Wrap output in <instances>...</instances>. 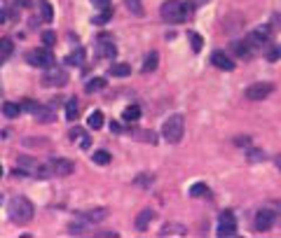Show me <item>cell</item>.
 <instances>
[{"mask_svg":"<svg viewBox=\"0 0 281 238\" xmlns=\"http://www.w3.org/2000/svg\"><path fill=\"white\" fill-rule=\"evenodd\" d=\"M190 12H192V5L181 0H164L160 7V16L166 24H181L190 16Z\"/></svg>","mask_w":281,"mask_h":238,"instance_id":"6da1fadb","label":"cell"},{"mask_svg":"<svg viewBox=\"0 0 281 238\" xmlns=\"http://www.w3.org/2000/svg\"><path fill=\"white\" fill-rule=\"evenodd\" d=\"M33 203L28 201L26 196H14L10 198V206H7V215H10V220H12L14 224H28L31 220H33Z\"/></svg>","mask_w":281,"mask_h":238,"instance_id":"7a4b0ae2","label":"cell"},{"mask_svg":"<svg viewBox=\"0 0 281 238\" xmlns=\"http://www.w3.org/2000/svg\"><path fill=\"white\" fill-rule=\"evenodd\" d=\"M183 133H185V119H183V115H171L164 121V126H162V138L166 143H171V145L183 138Z\"/></svg>","mask_w":281,"mask_h":238,"instance_id":"3957f363","label":"cell"},{"mask_svg":"<svg viewBox=\"0 0 281 238\" xmlns=\"http://www.w3.org/2000/svg\"><path fill=\"white\" fill-rule=\"evenodd\" d=\"M73 171H75V164H73V161H68V159H52L50 166H40L38 178H50V175L66 178V175H73Z\"/></svg>","mask_w":281,"mask_h":238,"instance_id":"277c9868","label":"cell"},{"mask_svg":"<svg viewBox=\"0 0 281 238\" xmlns=\"http://www.w3.org/2000/svg\"><path fill=\"white\" fill-rule=\"evenodd\" d=\"M26 63L33 68H52L54 66V54L50 49H31L26 52Z\"/></svg>","mask_w":281,"mask_h":238,"instance_id":"5b68a950","label":"cell"},{"mask_svg":"<svg viewBox=\"0 0 281 238\" xmlns=\"http://www.w3.org/2000/svg\"><path fill=\"white\" fill-rule=\"evenodd\" d=\"M220 238H230L237 236V217L232 210H223L220 217H218V231H215Z\"/></svg>","mask_w":281,"mask_h":238,"instance_id":"8992f818","label":"cell"},{"mask_svg":"<svg viewBox=\"0 0 281 238\" xmlns=\"http://www.w3.org/2000/svg\"><path fill=\"white\" fill-rule=\"evenodd\" d=\"M66 82H68V73L64 68H54V66L47 68L40 79L42 87H66Z\"/></svg>","mask_w":281,"mask_h":238,"instance_id":"52a82bcc","label":"cell"},{"mask_svg":"<svg viewBox=\"0 0 281 238\" xmlns=\"http://www.w3.org/2000/svg\"><path fill=\"white\" fill-rule=\"evenodd\" d=\"M274 91V84L272 82H255V84H251L248 89H246V98L248 101H265L269 93Z\"/></svg>","mask_w":281,"mask_h":238,"instance_id":"ba28073f","label":"cell"},{"mask_svg":"<svg viewBox=\"0 0 281 238\" xmlns=\"http://www.w3.org/2000/svg\"><path fill=\"white\" fill-rule=\"evenodd\" d=\"M267 40H269V26H258L255 30L248 33L246 42H248V47L253 49V47H263V45H267Z\"/></svg>","mask_w":281,"mask_h":238,"instance_id":"9c48e42d","label":"cell"},{"mask_svg":"<svg viewBox=\"0 0 281 238\" xmlns=\"http://www.w3.org/2000/svg\"><path fill=\"white\" fill-rule=\"evenodd\" d=\"M211 63H214L215 68H220V70H234V66H237L234 59H232L228 52H223V49L211 54Z\"/></svg>","mask_w":281,"mask_h":238,"instance_id":"30bf717a","label":"cell"},{"mask_svg":"<svg viewBox=\"0 0 281 238\" xmlns=\"http://www.w3.org/2000/svg\"><path fill=\"white\" fill-rule=\"evenodd\" d=\"M255 231H269L274 224V212L272 210H258L255 212Z\"/></svg>","mask_w":281,"mask_h":238,"instance_id":"8fae6325","label":"cell"},{"mask_svg":"<svg viewBox=\"0 0 281 238\" xmlns=\"http://www.w3.org/2000/svg\"><path fill=\"white\" fill-rule=\"evenodd\" d=\"M96 54H99V59H115V54H117V47L110 42V40H99V45H96Z\"/></svg>","mask_w":281,"mask_h":238,"instance_id":"7c38bea8","label":"cell"},{"mask_svg":"<svg viewBox=\"0 0 281 238\" xmlns=\"http://www.w3.org/2000/svg\"><path fill=\"white\" fill-rule=\"evenodd\" d=\"M106 217H108V210H106V208H94V210L80 212V220L89 222V224H96V222H101V220H106Z\"/></svg>","mask_w":281,"mask_h":238,"instance_id":"4fadbf2b","label":"cell"},{"mask_svg":"<svg viewBox=\"0 0 281 238\" xmlns=\"http://www.w3.org/2000/svg\"><path fill=\"white\" fill-rule=\"evenodd\" d=\"M185 234H187L185 224H178V222H169V224L162 226L160 231V236H185Z\"/></svg>","mask_w":281,"mask_h":238,"instance_id":"5bb4252c","label":"cell"},{"mask_svg":"<svg viewBox=\"0 0 281 238\" xmlns=\"http://www.w3.org/2000/svg\"><path fill=\"white\" fill-rule=\"evenodd\" d=\"M230 49L234 52V56H239V59H248V54H251V47H248L246 40H234V42L230 45Z\"/></svg>","mask_w":281,"mask_h":238,"instance_id":"9a60e30c","label":"cell"},{"mask_svg":"<svg viewBox=\"0 0 281 238\" xmlns=\"http://www.w3.org/2000/svg\"><path fill=\"white\" fill-rule=\"evenodd\" d=\"M12 52H14V45H12V40L10 38H0V66L12 56Z\"/></svg>","mask_w":281,"mask_h":238,"instance_id":"2e32d148","label":"cell"},{"mask_svg":"<svg viewBox=\"0 0 281 238\" xmlns=\"http://www.w3.org/2000/svg\"><path fill=\"white\" fill-rule=\"evenodd\" d=\"M78 117H80V103H78V98H68L66 101V119L68 121H75Z\"/></svg>","mask_w":281,"mask_h":238,"instance_id":"e0dca14e","label":"cell"},{"mask_svg":"<svg viewBox=\"0 0 281 238\" xmlns=\"http://www.w3.org/2000/svg\"><path fill=\"white\" fill-rule=\"evenodd\" d=\"M103 121H106V117H103V112L101 110H94L92 115H89V129L92 131H99V129H103Z\"/></svg>","mask_w":281,"mask_h":238,"instance_id":"ac0fdd59","label":"cell"},{"mask_svg":"<svg viewBox=\"0 0 281 238\" xmlns=\"http://www.w3.org/2000/svg\"><path fill=\"white\" fill-rule=\"evenodd\" d=\"M84 63V49H75L66 56V66H73V68H80Z\"/></svg>","mask_w":281,"mask_h":238,"instance_id":"d6986e66","label":"cell"},{"mask_svg":"<svg viewBox=\"0 0 281 238\" xmlns=\"http://www.w3.org/2000/svg\"><path fill=\"white\" fill-rule=\"evenodd\" d=\"M122 119H127V121H138V119H141V105H127L122 110Z\"/></svg>","mask_w":281,"mask_h":238,"instance_id":"ffe728a7","label":"cell"},{"mask_svg":"<svg viewBox=\"0 0 281 238\" xmlns=\"http://www.w3.org/2000/svg\"><path fill=\"white\" fill-rule=\"evenodd\" d=\"M152 217H155V212H152V210H143L138 217H136V229H138V231H146Z\"/></svg>","mask_w":281,"mask_h":238,"instance_id":"44dd1931","label":"cell"},{"mask_svg":"<svg viewBox=\"0 0 281 238\" xmlns=\"http://www.w3.org/2000/svg\"><path fill=\"white\" fill-rule=\"evenodd\" d=\"M2 115L7 119H17L19 115H21V105H17V103H2Z\"/></svg>","mask_w":281,"mask_h":238,"instance_id":"7402d4cb","label":"cell"},{"mask_svg":"<svg viewBox=\"0 0 281 238\" xmlns=\"http://www.w3.org/2000/svg\"><path fill=\"white\" fill-rule=\"evenodd\" d=\"M129 73H132V66H129V63H113V66H110V75H113V77H127Z\"/></svg>","mask_w":281,"mask_h":238,"instance_id":"603a6c76","label":"cell"},{"mask_svg":"<svg viewBox=\"0 0 281 238\" xmlns=\"http://www.w3.org/2000/svg\"><path fill=\"white\" fill-rule=\"evenodd\" d=\"M106 87V79L103 77H92L87 84H84V91L87 93H96V91H101Z\"/></svg>","mask_w":281,"mask_h":238,"instance_id":"cb8c5ba5","label":"cell"},{"mask_svg":"<svg viewBox=\"0 0 281 238\" xmlns=\"http://www.w3.org/2000/svg\"><path fill=\"white\" fill-rule=\"evenodd\" d=\"M38 7H40V16H42V21H47V24H50V21L54 19V10H52V5H50L47 0H40V2H38Z\"/></svg>","mask_w":281,"mask_h":238,"instance_id":"d4e9b609","label":"cell"},{"mask_svg":"<svg viewBox=\"0 0 281 238\" xmlns=\"http://www.w3.org/2000/svg\"><path fill=\"white\" fill-rule=\"evenodd\" d=\"M92 161L96 166H108V164H110V152H106V149H96L92 154Z\"/></svg>","mask_w":281,"mask_h":238,"instance_id":"484cf974","label":"cell"},{"mask_svg":"<svg viewBox=\"0 0 281 238\" xmlns=\"http://www.w3.org/2000/svg\"><path fill=\"white\" fill-rule=\"evenodd\" d=\"M84 231H89V222H84V220H82V222H73V224L68 226V234H70V236H82Z\"/></svg>","mask_w":281,"mask_h":238,"instance_id":"4316f807","label":"cell"},{"mask_svg":"<svg viewBox=\"0 0 281 238\" xmlns=\"http://www.w3.org/2000/svg\"><path fill=\"white\" fill-rule=\"evenodd\" d=\"M187 40H190V47H192V52H201V47H204V38H201L199 33H187Z\"/></svg>","mask_w":281,"mask_h":238,"instance_id":"83f0119b","label":"cell"},{"mask_svg":"<svg viewBox=\"0 0 281 238\" xmlns=\"http://www.w3.org/2000/svg\"><path fill=\"white\" fill-rule=\"evenodd\" d=\"M35 119H38V121H42V124H45V121H54V112H52V107H38V110H35Z\"/></svg>","mask_w":281,"mask_h":238,"instance_id":"f1b7e54d","label":"cell"},{"mask_svg":"<svg viewBox=\"0 0 281 238\" xmlns=\"http://www.w3.org/2000/svg\"><path fill=\"white\" fill-rule=\"evenodd\" d=\"M157 63H160V54H157V52H150V54L146 56V66H143V70H146V73H152V70L157 68Z\"/></svg>","mask_w":281,"mask_h":238,"instance_id":"f546056e","label":"cell"},{"mask_svg":"<svg viewBox=\"0 0 281 238\" xmlns=\"http://www.w3.org/2000/svg\"><path fill=\"white\" fill-rule=\"evenodd\" d=\"M190 196H195V198L209 196V187L204 185V182H197V185H192V187H190Z\"/></svg>","mask_w":281,"mask_h":238,"instance_id":"4dcf8cb0","label":"cell"},{"mask_svg":"<svg viewBox=\"0 0 281 238\" xmlns=\"http://www.w3.org/2000/svg\"><path fill=\"white\" fill-rule=\"evenodd\" d=\"M132 135H134V140H146V143H152V145L157 143V140H155V133H150V131H138V129H134Z\"/></svg>","mask_w":281,"mask_h":238,"instance_id":"1f68e13d","label":"cell"},{"mask_svg":"<svg viewBox=\"0 0 281 238\" xmlns=\"http://www.w3.org/2000/svg\"><path fill=\"white\" fill-rule=\"evenodd\" d=\"M19 166L26 168V171H33V173L40 171V166L35 164V159H31V157H19Z\"/></svg>","mask_w":281,"mask_h":238,"instance_id":"d6a6232c","label":"cell"},{"mask_svg":"<svg viewBox=\"0 0 281 238\" xmlns=\"http://www.w3.org/2000/svg\"><path fill=\"white\" fill-rule=\"evenodd\" d=\"M110 16H113V7H108V10H101V14L92 19V24H94V26H101V24H106Z\"/></svg>","mask_w":281,"mask_h":238,"instance_id":"836d02e7","label":"cell"},{"mask_svg":"<svg viewBox=\"0 0 281 238\" xmlns=\"http://www.w3.org/2000/svg\"><path fill=\"white\" fill-rule=\"evenodd\" d=\"M248 164H260V161H265V152L263 149H248Z\"/></svg>","mask_w":281,"mask_h":238,"instance_id":"e575fe53","label":"cell"},{"mask_svg":"<svg viewBox=\"0 0 281 238\" xmlns=\"http://www.w3.org/2000/svg\"><path fill=\"white\" fill-rule=\"evenodd\" d=\"M42 42H45L47 47L56 45V33H54V30H45V33H42Z\"/></svg>","mask_w":281,"mask_h":238,"instance_id":"d590c367","label":"cell"},{"mask_svg":"<svg viewBox=\"0 0 281 238\" xmlns=\"http://www.w3.org/2000/svg\"><path fill=\"white\" fill-rule=\"evenodd\" d=\"M38 107H40V103H38V101H31V98L21 103V110H26V112H33V115H35V110H38Z\"/></svg>","mask_w":281,"mask_h":238,"instance_id":"8d00e7d4","label":"cell"},{"mask_svg":"<svg viewBox=\"0 0 281 238\" xmlns=\"http://www.w3.org/2000/svg\"><path fill=\"white\" fill-rule=\"evenodd\" d=\"M124 2H127L129 12H134V14H141V12H143V7H141V0H124Z\"/></svg>","mask_w":281,"mask_h":238,"instance_id":"74e56055","label":"cell"},{"mask_svg":"<svg viewBox=\"0 0 281 238\" xmlns=\"http://www.w3.org/2000/svg\"><path fill=\"white\" fill-rule=\"evenodd\" d=\"M265 59H267V61H277V59H281V47H272V49L265 54Z\"/></svg>","mask_w":281,"mask_h":238,"instance_id":"f35d334b","label":"cell"},{"mask_svg":"<svg viewBox=\"0 0 281 238\" xmlns=\"http://www.w3.org/2000/svg\"><path fill=\"white\" fill-rule=\"evenodd\" d=\"M92 5L99 10H108V7H113V0H92Z\"/></svg>","mask_w":281,"mask_h":238,"instance_id":"ab89813d","label":"cell"},{"mask_svg":"<svg viewBox=\"0 0 281 238\" xmlns=\"http://www.w3.org/2000/svg\"><path fill=\"white\" fill-rule=\"evenodd\" d=\"M234 143L241 147H246V145H251V138H248V135H239V138H234Z\"/></svg>","mask_w":281,"mask_h":238,"instance_id":"60d3db41","label":"cell"},{"mask_svg":"<svg viewBox=\"0 0 281 238\" xmlns=\"http://www.w3.org/2000/svg\"><path fill=\"white\" fill-rule=\"evenodd\" d=\"M152 182V175H148L146 173V178H136V185H150Z\"/></svg>","mask_w":281,"mask_h":238,"instance_id":"b9f144b4","label":"cell"},{"mask_svg":"<svg viewBox=\"0 0 281 238\" xmlns=\"http://www.w3.org/2000/svg\"><path fill=\"white\" fill-rule=\"evenodd\" d=\"M80 147H82V149H89V147H92V138H89V135H84V138L80 140Z\"/></svg>","mask_w":281,"mask_h":238,"instance_id":"7bdbcfd3","label":"cell"},{"mask_svg":"<svg viewBox=\"0 0 281 238\" xmlns=\"http://www.w3.org/2000/svg\"><path fill=\"white\" fill-rule=\"evenodd\" d=\"M80 135H84V131H82V129H73V131H70V140H78Z\"/></svg>","mask_w":281,"mask_h":238,"instance_id":"ee69618b","label":"cell"},{"mask_svg":"<svg viewBox=\"0 0 281 238\" xmlns=\"http://www.w3.org/2000/svg\"><path fill=\"white\" fill-rule=\"evenodd\" d=\"M96 236H99V238H103V236H106V238H117V234H115V231H99Z\"/></svg>","mask_w":281,"mask_h":238,"instance_id":"f6af8a7d","label":"cell"},{"mask_svg":"<svg viewBox=\"0 0 281 238\" xmlns=\"http://www.w3.org/2000/svg\"><path fill=\"white\" fill-rule=\"evenodd\" d=\"M274 164H277V168L281 171V154H279V157H274Z\"/></svg>","mask_w":281,"mask_h":238,"instance_id":"bcb514c9","label":"cell"},{"mask_svg":"<svg viewBox=\"0 0 281 238\" xmlns=\"http://www.w3.org/2000/svg\"><path fill=\"white\" fill-rule=\"evenodd\" d=\"M0 178H2V166H0Z\"/></svg>","mask_w":281,"mask_h":238,"instance_id":"7dc6e473","label":"cell"}]
</instances>
